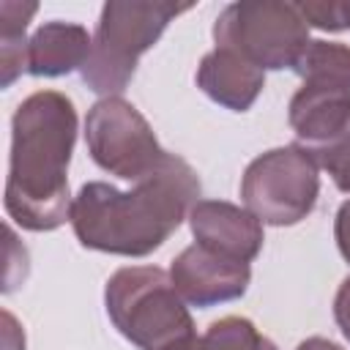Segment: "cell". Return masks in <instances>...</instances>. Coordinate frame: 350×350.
I'll use <instances>...</instances> for the list:
<instances>
[{
    "label": "cell",
    "mask_w": 350,
    "mask_h": 350,
    "mask_svg": "<svg viewBox=\"0 0 350 350\" xmlns=\"http://www.w3.org/2000/svg\"><path fill=\"white\" fill-rule=\"evenodd\" d=\"M77 142V109L66 93L38 90L11 118V156L5 178V211L33 232H49L68 221V161Z\"/></svg>",
    "instance_id": "2"
},
{
    "label": "cell",
    "mask_w": 350,
    "mask_h": 350,
    "mask_svg": "<svg viewBox=\"0 0 350 350\" xmlns=\"http://www.w3.org/2000/svg\"><path fill=\"white\" fill-rule=\"evenodd\" d=\"M3 320H5V350H25V339L14 342V336H19V325H16L14 314L3 312Z\"/></svg>",
    "instance_id": "19"
},
{
    "label": "cell",
    "mask_w": 350,
    "mask_h": 350,
    "mask_svg": "<svg viewBox=\"0 0 350 350\" xmlns=\"http://www.w3.org/2000/svg\"><path fill=\"white\" fill-rule=\"evenodd\" d=\"M334 238H336V246H339V254L345 257V262L350 265V200H345L336 211V219H334Z\"/></svg>",
    "instance_id": "17"
},
{
    "label": "cell",
    "mask_w": 350,
    "mask_h": 350,
    "mask_svg": "<svg viewBox=\"0 0 350 350\" xmlns=\"http://www.w3.org/2000/svg\"><path fill=\"white\" fill-rule=\"evenodd\" d=\"M257 350H279V347H276V345H273L271 339H265V336H262V339H260V347H257Z\"/></svg>",
    "instance_id": "21"
},
{
    "label": "cell",
    "mask_w": 350,
    "mask_h": 350,
    "mask_svg": "<svg viewBox=\"0 0 350 350\" xmlns=\"http://www.w3.org/2000/svg\"><path fill=\"white\" fill-rule=\"evenodd\" d=\"M265 85V71L235 52L213 49L197 66V88L224 109L246 112Z\"/></svg>",
    "instance_id": "11"
},
{
    "label": "cell",
    "mask_w": 350,
    "mask_h": 350,
    "mask_svg": "<svg viewBox=\"0 0 350 350\" xmlns=\"http://www.w3.org/2000/svg\"><path fill=\"white\" fill-rule=\"evenodd\" d=\"M189 227L200 246L241 262H252L262 249V221L224 200H197L189 211Z\"/></svg>",
    "instance_id": "10"
},
{
    "label": "cell",
    "mask_w": 350,
    "mask_h": 350,
    "mask_svg": "<svg viewBox=\"0 0 350 350\" xmlns=\"http://www.w3.org/2000/svg\"><path fill=\"white\" fill-rule=\"evenodd\" d=\"M295 350H342L336 342H331V339H323V336H309V339H304Z\"/></svg>",
    "instance_id": "20"
},
{
    "label": "cell",
    "mask_w": 350,
    "mask_h": 350,
    "mask_svg": "<svg viewBox=\"0 0 350 350\" xmlns=\"http://www.w3.org/2000/svg\"><path fill=\"white\" fill-rule=\"evenodd\" d=\"M200 197L197 172L175 153L167 164L120 191L104 180L85 183L71 202V230L85 249L145 257L156 252L189 216Z\"/></svg>",
    "instance_id": "1"
},
{
    "label": "cell",
    "mask_w": 350,
    "mask_h": 350,
    "mask_svg": "<svg viewBox=\"0 0 350 350\" xmlns=\"http://www.w3.org/2000/svg\"><path fill=\"white\" fill-rule=\"evenodd\" d=\"M293 71L301 77V88L290 98L287 120L298 145L317 153L350 126V46L309 38Z\"/></svg>",
    "instance_id": "5"
},
{
    "label": "cell",
    "mask_w": 350,
    "mask_h": 350,
    "mask_svg": "<svg viewBox=\"0 0 350 350\" xmlns=\"http://www.w3.org/2000/svg\"><path fill=\"white\" fill-rule=\"evenodd\" d=\"M334 320H336L339 331L345 334V339L350 342V276L336 290V298H334Z\"/></svg>",
    "instance_id": "18"
},
{
    "label": "cell",
    "mask_w": 350,
    "mask_h": 350,
    "mask_svg": "<svg viewBox=\"0 0 350 350\" xmlns=\"http://www.w3.org/2000/svg\"><path fill=\"white\" fill-rule=\"evenodd\" d=\"M85 142L90 159L104 172L131 183L156 175L170 159L142 112L120 96L98 98L88 109Z\"/></svg>",
    "instance_id": "8"
},
{
    "label": "cell",
    "mask_w": 350,
    "mask_h": 350,
    "mask_svg": "<svg viewBox=\"0 0 350 350\" xmlns=\"http://www.w3.org/2000/svg\"><path fill=\"white\" fill-rule=\"evenodd\" d=\"M170 279L180 298L197 309L235 301L246 293L252 268L249 262L216 254L200 243L186 246L170 268Z\"/></svg>",
    "instance_id": "9"
},
{
    "label": "cell",
    "mask_w": 350,
    "mask_h": 350,
    "mask_svg": "<svg viewBox=\"0 0 350 350\" xmlns=\"http://www.w3.org/2000/svg\"><path fill=\"white\" fill-rule=\"evenodd\" d=\"M93 49V36L74 22H44L27 41V74L66 77L82 71Z\"/></svg>",
    "instance_id": "12"
},
{
    "label": "cell",
    "mask_w": 350,
    "mask_h": 350,
    "mask_svg": "<svg viewBox=\"0 0 350 350\" xmlns=\"http://www.w3.org/2000/svg\"><path fill=\"white\" fill-rule=\"evenodd\" d=\"M189 3L170 0H109L101 8L93 49L82 82L98 96H118L129 88L139 57L161 38L167 25L189 11Z\"/></svg>",
    "instance_id": "4"
},
{
    "label": "cell",
    "mask_w": 350,
    "mask_h": 350,
    "mask_svg": "<svg viewBox=\"0 0 350 350\" xmlns=\"http://www.w3.org/2000/svg\"><path fill=\"white\" fill-rule=\"evenodd\" d=\"M306 25L320 30H350V0H306L295 3Z\"/></svg>",
    "instance_id": "14"
},
{
    "label": "cell",
    "mask_w": 350,
    "mask_h": 350,
    "mask_svg": "<svg viewBox=\"0 0 350 350\" xmlns=\"http://www.w3.org/2000/svg\"><path fill=\"white\" fill-rule=\"evenodd\" d=\"M38 11L36 3H19V0H3L0 3V36H25L33 14Z\"/></svg>",
    "instance_id": "16"
},
{
    "label": "cell",
    "mask_w": 350,
    "mask_h": 350,
    "mask_svg": "<svg viewBox=\"0 0 350 350\" xmlns=\"http://www.w3.org/2000/svg\"><path fill=\"white\" fill-rule=\"evenodd\" d=\"M320 194V167L301 145H284L257 156L243 178L241 197L262 224L290 227L314 211Z\"/></svg>",
    "instance_id": "7"
},
{
    "label": "cell",
    "mask_w": 350,
    "mask_h": 350,
    "mask_svg": "<svg viewBox=\"0 0 350 350\" xmlns=\"http://www.w3.org/2000/svg\"><path fill=\"white\" fill-rule=\"evenodd\" d=\"M216 49L235 52L260 71L293 68L309 44V25L295 3L241 0L230 3L213 25Z\"/></svg>",
    "instance_id": "6"
},
{
    "label": "cell",
    "mask_w": 350,
    "mask_h": 350,
    "mask_svg": "<svg viewBox=\"0 0 350 350\" xmlns=\"http://www.w3.org/2000/svg\"><path fill=\"white\" fill-rule=\"evenodd\" d=\"M104 306L112 325L139 350H186L197 334L186 301L170 273L156 265H131L109 276Z\"/></svg>",
    "instance_id": "3"
},
{
    "label": "cell",
    "mask_w": 350,
    "mask_h": 350,
    "mask_svg": "<svg viewBox=\"0 0 350 350\" xmlns=\"http://www.w3.org/2000/svg\"><path fill=\"white\" fill-rule=\"evenodd\" d=\"M312 156H314L317 167L328 170V175L336 183V189L350 194V126L334 145H328V148H323V150H317Z\"/></svg>",
    "instance_id": "15"
},
{
    "label": "cell",
    "mask_w": 350,
    "mask_h": 350,
    "mask_svg": "<svg viewBox=\"0 0 350 350\" xmlns=\"http://www.w3.org/2000/svg\"><path fill=\"white\" fill-rule=\"evenodd\" d=\"M260 334L252 320L246 317H221L208 325L202 336H197L186 350H257L260 347Z\"/></svg>",
    "instance_id": "13"
}]
</instances>
